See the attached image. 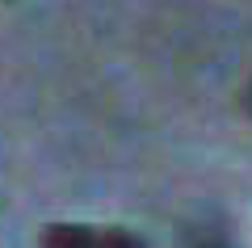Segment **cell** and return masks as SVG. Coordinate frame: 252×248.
<instances>
[{
    "label": "cell",
    "instance_id": "1",
    "mask_svg": "<svg viewBox=\"0 0 252 248\" xmlns=\"http://www.w3.org/2000/svg\"><path fill=\"white\" fill-rule=\"evenodd\" d=\"M42 248H143V236L122 227H80V223H55L42 231Z\"/></svg>",
    "mask_w": 252,
    "mask_h": 248
},
{
    "label": "cell",
    "instance_id": "2",
    "mask_svg": "<svg viewBox=\"0 0 252 248\" xmlns=\"http://www.w3.org/2000/svg\"><path fill=\"white\" fill-rule=\"evenodd\" d=\"M202 248H231V244H227V240H206Z\"/></svg>",
    "mask_w": 252,
    "mask_h": 248
},
{
    "label": "cell",
    "instance_id": "3",
    "mask_svg": "<svg viewBox=\"0 0 252 248\" xmlns=\"http://www.w3.org/2000/svg\"><path fill=\"white\" fill-rule=\"evenodd\" d=\"M248 114H252V84H248Z\"/></svg>",
    "mask_w": 252,
    "mask_h": 248
}]
</instances>
